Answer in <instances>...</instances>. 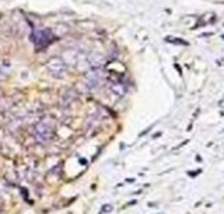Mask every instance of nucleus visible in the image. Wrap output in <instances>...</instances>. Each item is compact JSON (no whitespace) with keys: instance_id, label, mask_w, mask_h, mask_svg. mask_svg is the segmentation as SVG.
Returning a JSON list of instances; mask_svg holds the SVG:
<instances>
[{"instance_id":"obj_1","label":"nucleus","mask_w":224,"mask_h":214,"mask_svg":"<svg viewBox=\"0 0 224 214\" xmlns=\"http://www.w3.org/2000/svg\"><path fill=\"white\" fill-rule=\"evenodd\" d=\"M32 135H34V138L38 142H46L50 138V135H52V127L47 123H44V121L38 123L35 127L32 128Z\"/></svg>"},{"instance_id":"obj_2","label":"nucleus","mask_w":224,"mask_h":214,"mask_svg":"<svg viewBox=\"0 0 224 214\" xmlns=\"http://www.w3.org/2000/svg\"><path fill=\"white\" fill-rule=\"evenodd\" d=\"M35 35H38L37 38H34V42L35 44L38 46V47H43L46 44H49L50 40H52V34L46 29V31H38V34H35Z\"/></svg>"},{"instance_id":"obj_3","label":"nucleus","mask_w":224,"mask_h":214,"mask_svg":"<svg viewBox=\"0 0 224 214\" xmlns=\"http://www.w3.org/2000/svg\"><path fill=\"white\" fill-rule=\"evenodd\" d=\"M55 64H56V66H53L52 63H49V64H47V69H49L50 75L60 78V77L64 75V66H63V63H61L60 60H56V58H55Z\"/></svg>"},{"instance_id":"obj_4","label":"nucleus","mask_w":224,"mask_h":214,"mask_svg":"<svg viewBox=\"0 0 224 214\" xmlns=\"http://www.w3.org/2000/svg\"><path fill=\"white\" fill-rule=\"evenodd\" d=\"M168 40H169V42H174L176 44H187L184 40H177V38H168Z\"/></svg>"}]
</instances>
